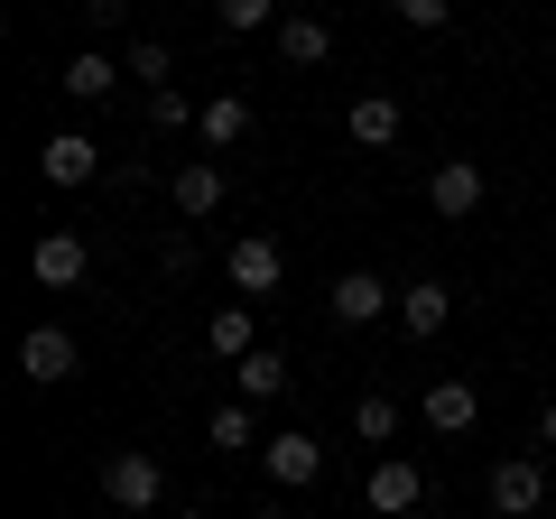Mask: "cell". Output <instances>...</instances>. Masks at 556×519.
<instances>
[{
	"mask_svg": "<svg viewBox=\"0 0 556 519\" xmlns=\"http://www.w3.org/2000/svg\"><path fill=\"white\" fill-rule=\"evenodd\" d=\"M38 177L56 186V195H65V186H93V177H102V140H84V130H56V140L38 149Z\"/></svg>",
	"mask_w": 556,
	"mask_h": 519,
	"instance_id": "cell-8",
	"label": "cell"
},
{
	"mask_svg": "<svg viewBox=\"0 0 556 519\" xmlns=\"http://www.w3.org/2000/svg\"><path fill=\"white\" fill-rule=\"evenodd\" d=\"M214 20L251 38V28H278V0H214Z\"/></svg>",
	"mask_w": 556,
	"mask_h": 519,
	"instance_id": "cell-23",
	"label": "cell"
},
{
	"mask_svg": "<svg viewBox=\"0 0 556 519\" xmlns=\"http://www.w3.org/2000/svg\"><path fill=\"white\" fill-rule=\"evenodd\" d=\"M547 473H538V464L529 455H510V464H492V510L501 519H529V510H547Z\"/></svg>",
	"mask_w": 556,
	"mask_h": 519,
	"instance_id": "cell-9",
	"label": "cell"
},
{
	"mask_svg": "<svg viewBox=\"0 0 556 519\" xmlns=\"http://www.w3.org/2000/svg\"><path fill=\"white\" fill-rule=\"evenodd\" d=\"M288 380H298V371H288V362L269 353V343H260L251 362H232V390H241V400H251V408H269V400H288Z\"/></svg>",
	"mask_w": 556,
	"mask_h": 519,
	"instance_id": "cell-17",
	"label": "cell"
},
{
	"mask_svg": "<svg viewBox=\"0 0 556 519\" xmlns=\"http://www.w3.org/2000/svg\"><path fill=\"white\" fill-rule=\"evenodd\" d=\"M121 75H130V65H121L112 47H84V56H65V75H56V84H65L75 102H112V93H121Z\"/></svg>",
	"mask_w": 556,
	"mask_h": 519,
	"instance_id": "cell-12",
	"label": "cell"
},
{
	"mask_svg": "<svg viewBox=\"0 0 556 519\" xmlns=\"http://www.w3.org/2000/svg\"><path fill=\"white\" fill-rule=\"evenodd\" d=\"M195 140H204V149H241V140H251V102H241V93H204Z\"/></svg>",
	"mask_w": 556,
	"mask_h": 519,
	"instance_id": "cell-16",
	"label": "cell"
},
{
	"mask_svg": "<svg viewBox=\"0 0 556 519\" xmlns=\"http://www.w3.org/2000/svg\"><path fill=\"white\" fill-rule=\"evenodd\" d=\"M28 269H38V288H84V269H93V251H84V232H38V251H28Z\"/></svg>",
	"mask_w": 556,
	"mask_h": 519,
	"instance_id": "cell-10",
	"label": "cell"
},
{
	"mask_svg": "<svg viewBox=\"0 0 556 519\" xmlns=\"http://www.w3.org/2000/svg\"><path fill=\"white\" fill-rule=\"evenodd\" d=\"M473 418H482V390H473V380H427V427H437V436H464Z\"/></svg>",
	"mask_w": 556,
	"mask_h": 519,
	"instance_id": "cell-15",
	"label": "cell"
},
{
	"mask_svg": "<svg viewBox=\"0 0 556 519\" xmlns=\"http://www.w3.org/2000/svg\"><path fill=\"white\" fill-rule=\"evenodd\" d=\"M538 445H556V400H547V408H538Z\"/></svg>",
	"mask_w": 556,
	"mask_h": 519,
	"instance_id": "cell-27",
	"label": "cell"
},
{
	"mask_svg": "<svg viewBox=\"0 0 556 519\" xmlns=\"http://www.w3.org/2000/svg\"><path fill=\"white\" fill-rule=\"evenodd\" d=\"M353 436L362 445H390L399 436V400H390V390H362V400H353Z\"/></svg>",
	"mask_w": 556,
	"mask_h": 519,
	"instance_id": "cell-21",
	"label": "cell"
},
{
	"mask_svg": "<svg viewBox=\"0 0 556 519\" xmlns=\"http://www.w3.org/2000/svg\"><path fill=\"white\" fill-rule=\"evenodd\" d=\"M186 519H204V510H186Z\"/></svg>",
	"mask_w": 556,
	"mask_h": 519,
	"instance_id": "cell-28",
	"label": "cell"
},
{
	"mask_svg": "<svg viewBox=\"0 0 556 519\" xmlns=\"http://www.w3.org/2000/svg\"><path fill=\"white\" fill-rule=\"evenodd\" d=\"M278 56H288V65H325V56H334V28H325V20H278Z\"/></svg>",
	"mask_w": 556,
	"mask_h": 519,
	"instance_id": "cell-20",
	"label": "cell"
},
{
	"mask_svg": "<svg viewBox=\"0 0 556 519\" xmlns=\"http://www.w3.org/2000/svg\"><path fill=\"white\" fill-rule=\"evenodd\" d=\"M204 436H214V455H251V445H269V436H260V408H251V400H223L214 418H204Z\"/></svg>",
	"mask_w": 556,
	"mask_h": 519,
	"instance_id": "cell-18",
	"label": "cell"
},
{
	"mask_svg": "<svg viewBox=\"0 0 556 519\" xmlns=\"http://www.w3.org/2000/svg\"><path fill=\"white\" fill-rule=\"evenodd\" d=\"M260 473H269V482H278V492H306V482H316V473H325V445H316V436H306V427H278V436H269V445H260Z\"/></svg>",
	"mask_w": 556,
	"mask_h": 519,
	"instance_id": "cell-5",
	"label": "cell"
},
{
	"mask_svg": "<svg viewBox=\"0 0 556 519\" xmlns=\"http://www.w3.org/2000/svg\"><path fill=\"white\" fill-rule=\"evenodd\" d=\"M102 501H112L121 519H149L167 501V464L149 455V445H121V455H102Z\"/></svg>",
	"mask_w": 556,
	"mask_h": 519,
	"instance_id": "cell-1",
	"label": "cell"
},
{
	"mask_svg": "<svg viewBox=\"0 0 556 519\" xmlns=\"http://www.w3.org/2000/svg\"><path fill=\"white\" fill-rule=\"evenodd\" d=\"M399 10V28H417V38H437L445 20H455V0H390Z\"/></svg>",
	"mask_w": 556,
	"mask_h": 519,
	"instance_id": "cell-24",
	"label": "cell"
},
{
	"mask_svg": "<svg viewBox=\"0 0 556 519\" xmlns=\"http://www.w3.org/2000/svg\"><path fill=\"white\" fill-rule=\"evenodd\" d=\"M417 501H427V473H417L408 455L371 464V482H362V510H371V519H399V510H417Z\"/></svg>",
	"mask_w": 556,
	"mask_h": 519,
	"instance_id": "cell-7",
	"label": "cell"
},
{
	"mask_svg": "<svg viewBox=\"0 0 556 519\" xmlns=\"http://www.w3.org/2000/svg\"><path fill=\"white\" fill-rule=\"evenodd\" d=\"M167 75H177V56H167V38H139V47H130V84H149V93H167Z\"/></svg>",
	"mask_w": 556,
	"mask_h": 519,
	"instance_id": "cell-22",
	"label": "cell"
},
{
	"mask_svg": "<svg viewBox=\"0 0 556 519\" xmlns=\"http://www.w3.org/2000/svg\"><path fill=\"white\" fill-rule=\"evenodd\" d=\"M20 371L38 380V390H56V380L84 371V343L65 334V325H28V334H20Z\"/></svg>",
	"mask_w": 556,
	"mask_h": 519,
	"instance_id": "cell-3",
	"label": "cell"
},
{
	"mask_svg": "<svg viewBox=\"0 0 556 519\" xmlns=\"http://www.w3.org/2000/svg\"><path fill=\"white\" fill-rule=\"evenodd\" d=\"M445 316H455V288H437V279L399 288V325H408L417 343H437V334H445Z\"/></svg>",
	"mask_w": 556,
	"mask_h": 519,
	"instance_id": "cell-14",
	"label": "cell"
},
{
	"mask_svg": "<svg viewBox=\"0 0 556 519\" xmlns=\"http://www.w3.org/2000/svg\"><path fill=\"white\" fill-rule=\"evenodd\" d=\"M325 306H334V325H380V316H399V288L380 279V269H343V279L325 288Z\"/></svg>",
	"mask_w": 556,
	"mask_h": 519,
	"instance_id": "cell-4",
	"label": "cell"
},
{
	"mask_svg": "<svg viewBox=\"0 0 556 519\" xmlns=\"http://www.w3.org/2000/svg\"><path fill=\"white\" fill-rule=\"evenodd\" d=\"M167 195H177V214H186V223H204V214H223V195H232V186H223V167H214V159H186L177 177H167Z\"/></svg>",
	"mask_w": 556,
	"mask_h": 519,
	"instance_id": "cell-13",
	"label": "cell"
},
{
	"mask_svg": "<svg viewBox=\"0 0 556 519\" xmlns=\"http://www.w3.org/2000/svg\"><path fill=\"white\" fill-rule=\"evenodd\" d=\"M223 279H232V288H241V298H251V306H260V298H269V288H278V279H288V251H278V241H269V232H241V241H232V251H223Z\"/></svg>",
	"mask_w": 556,
	"mask_h": 519,
	"instance_id": "cell-2",
	"label": "cell"
},
{
	"mask_svg": "<svg viewBox=\"0 0 556 519\" xmlns=\"http://www.w3.org/2000/svg\"><path fill=\"white\" fill-rule=\"evenodd\" d=\"M343 130H353V149H390L399 140V102L390 93H362L353 112H343Z\"/></svg>",
	"mask_w": 556,
	"mask_h": 519,
	"instance_id": "cell-19",
	"label": "cell"
},
{
	"mask_svg": "<svg viewBox=\"0 0 556 519\" xmlns=\"http://www.w3.org/2000/svg\"><path fill=\"white\" fill-rule=\"evenodd\" d=\"M204 353H214V362H251V353H260L251 298H232V306H214V316H204Z\"/></svg>",
	"mask_w": 556,
	"mask_h": 519,
	"instance_id": "cell-11",
	"label": "cell"
},
{
	"mask_svg": "<svg viewBox=\"0 0 556 519\" xmlns=\"http://www.w3.org/2000/svg\"><path fill=\"white\" fill-rule=\"evenodd\" d=\"M159 269H167V279H186V269H195V241L167 232V241H159Z\"/></svg>",
	"mask_w": 556,
	"mask_h": 519,
	"instance_id": "cell-26",
	"label": "cell"
},
{
	"mask_svg": "<svg viewBox=\"0 0 556 519\" xmlns=\"http://www.w3.org/2000/svg\"><path fill=\"white\" fill-rule=\"evenodd\" d=\"M427 214H437V223H473V214H482V167H473V159L427 167Z\"/></svg>",
	"mask_w": 556,
	"mask_h": 519,
	"instance_id": "cell-6",
	"label": "cell"
},
{
	"mask_svg": "<svg viewBox=\"0 0 556 519\" xmlns=\"http://www.w3.org/2000/svg\"><path fill=\"white\" fill-rule=\"evenodd\" d=\"M149 130H195V102L167 84V93H149Z\"/></svg>",
	"mask_w": 556,
	"mask_h": 519,
	"instance_id": "cell-25",
	"label": "cell"
}]
</instances>
